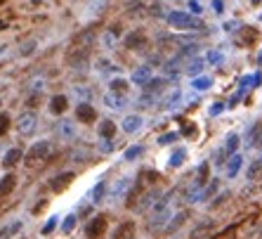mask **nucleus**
<instances>
[{"mask_svg": "<svg viewBox=\"0 0 262 239\" xmlns=\"http://www.w3.org/2000/svg\"><path fill=\"white\" fill-rule=\"evenodd\" d=\"M166 22H168L172 28H180V31H196V28H203V22H201V19H196L194 14H189V12H180V10L166 14Z\"/></svg>", "mask_w": 262, "mask_h": 239, "instance_id": "f257e3e1", "label": "nucleus"}, {"mask_svg": "<svg viewBox=\"0 0 262 239\" xmlns=\"http://www.w3.org/2000/svg\"><path fill=\"white\" fill-rule=\"evenodd\" d=\"M50 140H38L36 145L28 149L26 154H24V163L26 166H36V163H40V161L48 159V154H50Z\"/></svg>", "mask_w": 262, "mask_h": 239, "instance_id": "f03ea898", "label": "nucleus"}, {"mask_svg": "<svg viewBox=\"0 0 262 239\" xmlns=\"http://www.w3.org/2000/svg\"><path fill=\"white\" fill-rule=\"evenodd\" d=\"M106 227H109V220H106V215H95L90 218V223L85 225V237L88 239H102L106 235Z\"/></svg>", "mask_w": 262, "mask_h": 239, "instance_id": "7ed1b4c3", "label": "nucleus"}, {"mask_svg": "<svg viewBox=\"0 0 262 239\" xmlns=\"http://www.w3.org/2000/svg\"><path fill=\"white\" fill-rule=\"evenodd\" d=\"M36 126H38V114H36V111H24V114H19V119H17V131H19V135H24V137L33 135Z\"/></svg>", "mask_w": 262, "mask_h": 239, "instance_id": "20e7f679", "label": "nucleus"}, {"mask_svg": "<svg viewBox=\"0 0 262 239\" xmlns=\"http://www.w3.org/2000/svg\"><path fill=\"white\" fill-rule=\"evenodd\" d=\"M73 178H76V173H73V171H64V173H59V175H54L52 180H50V189L59 194V192H64L66 187H69L71 183H73Z\"/></svg>", "mask_w": 262, "mask_h": 239, "instance_id": "39448f33", "label": "nucleus"}, {"mask_svg": "<svg viewBox=\"0 0 262 239\" xmlns=\"http://www.w3.org/2000/svg\"><path fill=\"white\" fill-rule=\"evenodd\" d=\"M95 38H97L95 28H83L80 33H76V36H73L71 48H85V50H90V45L95 43Z\"/></svg>", "mask_w": 262, "mask_h": 239, "instance_id": "423d86ee", "label": "nucleus"}, {"mask_svg": "<svg viewBox=\"0 0 262 239\" xmlns=\"http://www.w3.org/2000/svg\"><path fill=\"white\" fill-rule=\"evenodd\" d=\"M76 119H78L80 123H92V121L97 119V111H95V106H92L90 102H80V105L76 106Z\"/></svg>", "mask_w": 262, "mask_h": 239, "instance_id": "0eeeda50", "label": "nucleus"}, {"mask_svg": "<svg viewBox=\"0 0 262 239\" xmlns=\"http://www.w3.org/2000/svg\"><path fill=\"white\" fill-rule=\"evenodd\" d=\"M22 159H24V152H22L19 147H12V149H7V154L2 157V168H14V166H19Z\"/></svg>", "mask_w": 262, "mask_h": 239, "instance_id": "6e6552de", "label": "nucleus"}, {"mask_svg": "<svg viewBox=\"0 0 262 239\" xmlns=\"http://www.w3.org/2000/svg\"><path fill=\"white\" fill-rule=\"evenodd\" d=\"M132 237H135V223H132V220L120 223V225L114 230V235H111V239H132Z\"/></svg>", "mask_w": 262, "mask_h": 239, "instance_id": "1a4fd4ad", "label": "nucleus"}, {"mask_svg": "<svg viewBox=\"0 0 262 239\" xmlns=\"http://www.w3.org/2000/svg\"><path fill=\"white\" fill-rule=\"evenodd\" d=\"M17 187V175L14 173H7L0 178V197H10Z\"/></svg>", "mask_w": 262, "mask_h": 239, "instance_id": "9d476101", "label": "nucleus"}, {"mask_svg": "<svg viewBox=\"0 0 262 239\" xmlns=\"http://www.w3.org/2000/svg\"><path fill=\"white\" fill-rule=\"evenodd\" d=\"M149 80H151V64L140 67V69H135V71H132V83H135V85H142V88H144Z\"/></svg>", "mask_w": 262, "mask_h": 239, "instance_id": "9b49d317", "label": "nucleus"}, {"mask_svg": "<svg viewBox=\"0 0 262 239\" xmlns=\"http://www.w3.org/2000/svg\"><path fill=\"white\" fill-rule=\"evenodd\" d=\"M97 133H99V137H104V140H114L116 137V123L114 121H99V126H97Z\"/></svg>", "mask_w": 262, "mask_h": 239, "instance_id": "f8f14e48", "label": "nucleus"}, {"mask_svg": "<svg viewBox=\"0 0 262 239\" xmlns=\"http://www.w3.org/2000/svg\"><path fill=\"white\" fill-rule=\"evenodd\" d=\"M66 106H69V100H66V95H54L52 100H50V111H52L54 116L64 114Z\"/></svg>", "mask_w": 262, "mask_h": 239, "instance_id": "ddd939ff", "label": "nucleus"}, {"mask_svg": "<svg viewBox=\"0 0 262 239\" xmlns=\"http://www.w3.org/2000/svg\"><path fill=\"white\" fill-rule=\"evenodd\" d=\"M140 128H142V116L132 114V116H125V119H123V131H125L128 135L137 133Z\"/></svg>", "mask_w": 262, "mask_h": 239, "instance_id": "4468645a", "label": "nucleus"}, {"mask_svg": "<svg viewBox=\"0 0 262 239\" xmlns=\"http://www.w3.org/2000/svg\"><path fill=\"white\" fill-rule=\"evenodd\" d=\"M123 43H125V48H142V45H144L146 43V36L144 33H142V31H132V33H128V36H125V40H123Z\"/></svg>", "mask_w": 262, "mask_h": 239, "instance_id": "2eb2a0df", "label": "nucleus"}, {"mask_svg": "<svg viewBox=\"0 0 262 239\" xmlns=\"http://www.w3.org/2000/svg\"><path fill=\"white\" fill-rule=\"evenodd\" d=\"M241 166H243V157L236 152L229 157V163H227V178H236V173L241 171Z\"/></svg>", "mask_w": 262, "mask_h": 239, "instance_id": "dca6fc26", "label": "nucleus"}, {"mask_svg": "<svg viewBox=\"0 0 262 239\" xmlns=\"http://www.w3.org/2000/svg\"><path fill=\"white\" fill-rule=\"evenodd\" d=\"M184 220H187V211L177 213V215H175L172 220H168V225H166V230H163V232H166V235H172V232H177V230L184 225Z\"/></svg>", "mask_w": 262, "mask_h": 239, "instance_id": "f3484780", "label": "nucleus"}, {"mask_svg": "<svg viewBox=\"0 0 262 239\" xmlns=\"http://www.w3.org/2000/svg\"><path fill=\"white\" fill-rule=\"evenodd\" d=\"M104 102H106V106H111V109H123V106H125L123 95H116V93H106L104 95Z\"/></svg>", "mask_w": 262, "mask_h": 239, "instance_id": "a211bd4d", "label": "nucleus"}, {"mask_svg": "<svg viewBox=\"0 0 262 239\" xmlns=\"http://www.w3.org/2000/svg\"><path fill=\"white\" fill-rule=\"evenodd\" d=\"M250 145L258 147V149H262V123H255L253 128H250Z\"/></svg>", "mask_w": 262, "mask_h": 239, "instance_id": "6ab92c4d", "label": "nucleus"}, {"mask_svg": "<svg viewBox=\"0 0 262 239\" xmlns=\"http://www.w3.org/2000/svg\"><path fill=\"white\" fill-rule=\"evenodd\" d=\"M238 145H241V137H238L236 133H232L229 137H227V142H224L222 149L227 152V154H229V157H232V154H236V149H238Z\"/></svg>", "mask_w": 262, "mask_h": 239, "instance_id": "aec40b11", "label": "nucleus"}, {"mask_svg": "<svg viewBox=\"0 0 262 239\" xmlns=\"http://www.w3.org/2000/svg\"><path fill=\"white\" fill-rule=\"evenodd\" d=\"M104 192H106V183H104V180H102V183H97V187H92V192H90L92 204H99V201L104 199Z\"/></svg>", "mask_w": 262, "mask_h": 239, "instance_id": "412c9836", "label": "nucleus"}, {"mask_svg": "<svg viewBox=\"0 0 262 239\" xmlns=\"http://www.w3.org/2000/svg\"><path fill=\"white\" fill-rule=\"evenodd\" d=\"M128 88H130V83H128L125 79H114V80H111V93L125 95V93H128Z\"/></svg>", "mask_w": 262, "mask_h": 239, "instance_id": "4be33fe9", "label": "nucleus"}, {"mask_svg": "<svg viewBox=\"0 0 262 239\" xmlns=\"http://www.w3.org/2000/svg\"><path fill=\"white\" fill-rule=\"evenodd\" d=\"M76 223H78V213H69L66 220L62 223V232H64V235H71L73 227H76Z\"/></svg>", "mask_w": 262, "mask_h": 239, "instance_id": "5701e85b", "label": "nucleus"}, {"mask_svg": "<svg viewBox=\"0 0 262 239\" xmlns=\"http://www.w3.org/2000/svg\"><path fill=\"white\" fill-rule=\"evenodd\" d=\"M163 85H166V80H163V79H151L144 85V93L146 95H154V93H158V90H163Z\"/></svg>", "mask_w": 262, "mask_h": 239, "instance_id": "b1692460", "label": "nucleus"}, {"mask_svg": "<svg viewBox=\"0 0 262 239\" xmlns=\"http://www.w3.org/2000/svg\"><path fill=\"white\" fill-rule=\"evenodd\" d=\"M191 85H194V90H208L210 85H213V79L210 76H196Z\"/></svg>", "mask_w": 262, "mask_h": 239, "instance_id": "393cba45", "label": "nucleus"}, {"mask_svg": "<svg viewBox=\"0 0 262 239\" xmlns=\"http://www.w3.org/2000/svg\"><path fill=\"white\" fill-rule=\"evenodd\" d=\"M59 133L64 135L66 140H73V137H76V128H73V123H71V121H62V128H59Z\"/></svg>", "mask_w": 262, "mask_h": 239, "instance_id": "a878e982", "label": "nucleus"}, {"mask_svg": "<svg viewBox=\"0 0 262 239\" xmlns=\"http://www.w3.org/2000/svg\"><path fill=\"white\" fill-rule=\"evenodd\" d=\"M184 157H187V152H184V149H177V152H175V154L170 157L168 166H170V168H177V166H182V163H184Z\"/></svg>", "mask_w": 262, "mask_h": 239, "instance_id": "bb28decb", "label": "nucleus"}, {"mask_svg": "<svg viewBox=\"0 0 262 239\" xmlns=\"http://www.w3.org/2000/svg\"><path fill=\"white\" fill-rule=\"evenodd\" d=\"M142 154H144V147L135 145V147H130V149H125V161H135L137 157H142Z\"/></svg>", "mask_w": 262, "mask_h": 239, "instance_id": "cd10ccee", "label": "nucleus"}, {"mask_svg": "<svg viewBox=\"0 0 262 239\" xmlns=\"http://www.w3.org/2000/svg\"><path fill=\"white\" fill-rule=\"evenodd\" d=\"M10 123H12L10 114H7V111H0V135H5L10 131Z\"/></svg>", "mask_w": 262, "mask_h": 239, "instance_id": "c85d7f7f", "label": "nucleus"}, {"mask_svg": "<svg viewBox=\"0 0 262 239\" xmlns=\"http://www.w3.org/2000/svg\"><path fill=\"white\" fill-rule=\"evenodd\" d=\"M201 71H203V59H201V57L194 59V62L187 67V74H189V76H196V74H201Z\"/></svg>", "mask_w": 262, "mask_h": 239, "instance_id": "c756f323", "label": "nucleus"}, {"mask_svg": "<svg viewBox=\"0 0 262 239\" xmlns=\"http://www.w3.org/2000/svg\"><path fill=\"white\" fill-rule=\"evenodd\" d=\"M177 137H180V133H166V135H161V137H158V145H163V147H166V145H172Z\"/></svg>", "mask_w": 262, "mask_h": 239, "instance_id": "7c9ffc66", "label": "nucleus"}, {"mask_svg": "<svg viewBox=\"0 0 262 239\" xmlns=\"http://www.w3.org/2000/svg\"><path fill=\"white\" fill-rule=\"evenodd\" d=\"M57 225H59V220H57V218H50V220L45 223V227H43V235H52L54 230H57Z\"/></svg>", "mask_w": 262, "mask_h": 239, "instance_id": "2f4dec72", "label": "nucleus"}, {"mask_svg": "<svg viewBox=\"0 0 262 239\" xmlns=\"http://www.w3.org/2000/svg\"><path fill=\"white\" fill-rule=\"evenodd\" d=\"M206 59H208L210 64H220L224 57H222V53H215V50H213V53H208V57H206Z\"/></svg>", "mask_w": 262, "mask_h": 239, "instance_id": "473e14b6", "label": "nucleus"}, {"mask_svg": "<svg viewBox=\"0 0 262 239\" xmlns=\"http://www.w3.org/2000/svg\"><path fill=\"white\" fill-rule=\"evenodd\" d=\"M260 171H262V159L255 161V163H253V166L248 168V178H255V175H258Z\"/></svg>", "mask_w": 262, "mask_h": 239, "instance_id": "72a5a7b5", "label": "nucleus"}, {"mask_svg": "<svg viewBox=\"0 0 262 239\" xmlns=\"http://www.w3.org/2000/svg\"><path fill=\"white\" fill-rule=\"evenodd\" d=\"M189 10H191V14L196 17V14L203 12V7H201V2H196V0H189Z\"/></svg>", "mask_w": 262, "mask_h": 239, "instance_id": "f704fd0d", "label": "nucleus"}, {"mask_svg": "<svg viewBox=\"0 0 262 239\" xmlns=\"http://www.w3.org/2000/svg\"><path fill=\"white\" fill-rule=\"evenodd\" d=\"M99 149H102V152H114V140H104V137H102Z\"/></svg>", "mask_w": 262, "mask_h": 239, "instance_id": "c9c22d12", "label": "nucleus"}, {"mask_svg": "<svg viewBox=\"0 0 262 239\" xmlns=\"http://www.w3.org/2000/svg\"><path fill=\"white\" fill-rule=\"evenodd\" d=\"M234 230H236L234 225H229V227H227V230H222V232H217V235H213V237H210V239H224V237H227V235H229V232H234Z\"/></svg>", "mask_w": 262, "mask_h": 239, "instance_id": "e433bc0d", "label": "nucleus"}, {"mask_svg": "<svg viewBox=\"0 0 262 239\" xmlns=\"http://www.w3.org/2000/svg\"><path fill=\"white\" fill-rule=\"evenodd\" d=\"M213 10H215V14H222V12H224L222 0H213Z\"/></svg>", "mask_w": 262, "mask_h": 239, "instance_id": "4c0bfd02", "label": "nucleus"}, {"mask_svg": "<svg viewBox=\"0 0 262 239\" xmlns=\"http://www.w3.org/2000/svg\"><path fill=\"white\" fill-rule=\"evenodd\" d=\"M224 109V105H215L213 106V109H210V114H213V116H215V114H220V111H222Z\"/></svg>", "mask_w": 262, "mask_h": 239, "instance_id": "58836bf2", "label": "nucleus"}, {"mask_svg": "<svg viewBox=\"0 0 262 239\" xmlns=\"http://www.w3.org/2000/svg\"><path fill=\"white\" fill-rule=\"evenodd\" d=\"M258 64H260V67H262V53L258 54Z\"/></svg>", "mask_w": 262, "mask_h": 239, "instance_id": "ea45409f", "label": "nucleus"}, {"mask_svg": "<svg viewBox=\"0 0 262 239\" xmlns=\"http://www.w3.org/2000/svg\"><path fill=\"white\" fill-rule=\"evenodd\" d=\"M0 28H7V24H5V22H0Z\"/></svg>", "mask_w": 262, "mask_h": 239, "instance_id": "a19ab883", "label": "nucleus"}, {"mask_svg": "<svg viewBox=\"0 0 262 239\" xmlns=\"http://www.w3.org/2000/svg\"><path fill=\"white\" fill-rule=\"evenodd\" d=\"M5 2H7V0H0V5H5Z\"/></svg>", "mask_w": 262, "mask_h": 239, "instance_id": "79ce46f5", "label": "nucleus"}, {"mask_svg": "<svg viewBox=\"0 0 262 239\" xmlns=\"http://www.w3.org/2000/svg\"><path fill=\"white\" fill-rule=\"evenodd\" d=\"M253 2H255V5H258V2H260V0H253Z\"/></svg>", "mask_w": 262, "mask_h": 239, "instance_id": "37998d69", "label": "nucleus"}]
</instances>
